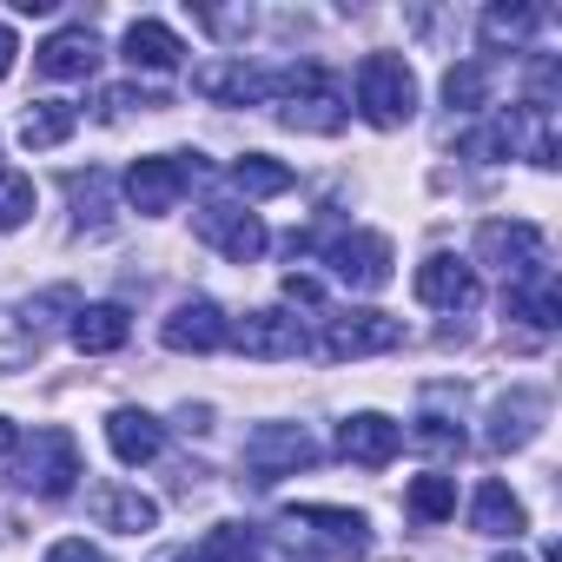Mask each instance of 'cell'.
Returning <instances> with one entry per match:
<instances>
[{"label": "cell", "instance_id": "6da1fadb", "mask_svg": "<svg viewBox=\"0 0 562 562\" xmlns=\"http://www.w3.org/2000/svg\"><path fill=\"white\" fill-rule=\"evenodd\" d=\"M265 100L278 106V126H292V133H345V120H351L345 87L318 60H299L285 74H271V93Z\"/></svg>", "mask_w": 562, "mask_h": 562}, {"label": "cell", "instance_id": "7a4b0ae2", "mask_svg": "<svg viewBox=\"0 0 562 562\" xmlns=\"http://www.w3.org/2000/svg\"><path fill=\"white\" fill-rule=\"evenodd\" d=\"M358 113L378 133H397L417 120V74L404 54H364L358 60Z\"/></svg>", "mask_w": 562, "mask_h": 562}, {"label": "cell", "instance_id": "3957f363", "mask_svg": "<svg viewBox=\"0 0 562 562\" xmlns=\"http://www.w3.org/2000/svg\"><path fill=\"white\" fill-rule=\"evenodd\" d=\"M80 476H87V470H80V443H74V430H60V424L34 430V437L21 443V457H14V483L34 490V496H47V503L74 496Z\"/></svg>", "mask_w": 562, "mask_h": 562}, {"label": "cell", "instance_id": "277c9868", "mask_svg": "<svg viewBox=\"0 0 562 562\" xmlns=\"http://www.w3.org/2000/svg\"><path fill=\"white\" fill-rule=\"evenodd\" d=\"M199 172H205L199 153H153V159H133V166H126V199H133L139 218H166V212H179V199L192 192Z\"/></svg>", "mask_w": 562, "mask_h": 562}, {"label": "cell", "instance_id": "5b68a950", "mask_svg": "<svg viewBox=\"0 0 562 562\" xmlns=\"http://www.w3.org/2000/svg\"><path fill=\"white\" fill-rule=\"evenodd\" d=\"M397 345H404V318L371 312V305H358V312H325V331H318V351H325L331 364L384 358V351H397Z\"/></svg>", "mask_w": 562, "mask_h": 562}, {"label": "cell", "instance_id": "8992f818", "mask_svg": "<svg viewBox=\"0 0 562 562\" xmlns=\"http://www.w3.org/2000/svg\"><path fill=\"white\" fill-rule=\"evenodd\" d=\"M318 463V437L305 424H258L245 437V470L251 483H278V476H299Z\"/></svg>", "mask_w": 562, "mask_h": 562}, {"label": "cell", "instance_id": "52a82bcc", "mask_svg": "<svg viewBox=\"0 0 562 562\" xmlns=\"http://www.w3.org/2000/svg\"><path fill=\"white\" fill-rule=\"evenodd\" d=\"M325 265H331L338 285H351V292H384L397 258H391V238L384 232H338L325 245Z\"/></svg>", "mask_w": 562, "mask_h": 562}, {"label": "cell", "instance_id": "ba28073f", "mask_svg": "<svg viewBox=\"0 0 562 562\" xmlns=\"http://www.w3.org/2000/svg\"><path fill=\"white\" fill-rule=\"evenodd\" d=\"M476 258L496 265L509 285H516V278H529V271L549 265V238H542L529 218H490V225L476 232Z\"/></svg>", "mask_w": 562, "mask_h": 562}, {"label": "cell", "instance_id": "9c48e42d", "mask_svg": "<svg viewBox=\"0 0 562 562\" xmlns=\"http://www.w3.org/2000/svg\"><path fill=\"white\" fill-rule=\"evenodd\" d=\"M285 529H305L338 562H358L371 549V522L358 509H338V503H299V509H285Z\"/></svg>", "mask_w": 562, "mask_h": 562}, {"label": "cell", "instance_id": "30bf717a", "mask_svg": "<svg viewBox=\"0 0 562 562\" xmlns=\"http://www.w3.org/2000/svg\"><path fill=\"white\" fill-rule=\"evenodd\" d=\"M232 345H238L245 358H258V364H285V358H305V351H312L305 325H299L292 312H278V305L245 312V318L232 325Z\"/></svg>", "mask_w": 562, "mask_h": 562}, {"label": "cell", "instance_id": "8fae6325", "mask_svg": "<svg viewBox=\"0 0 562 562\" xmlns=\"http://www.w3.org/2000/svg\"><path fill=\"white\" fill-rule=\"evenodd\" d=\"M159 345H166V351H192V358L225 351V345H232V318H225L212 299H186V305H172V312H166Z\"/></svg>", "mask_w": 562, "mask_h": 562}, {"label": "cell", "instance_id": "7c38bea8", "mask_svg": "<svg viewBox=\"0 0 562 562\" xmlns=\"http://www.w3.org/2000/svg\"><path fill=\"white\" fill-rule=\"evenodd\" d=\"M417 299H424L430 312H476V299H483L476 265H463L457 251H430V258L417 265Z\"/></svg>", "mask_w": 562, "mask_h": 562}, {"label": "cell", "instance_id": "4fadbf2b", "mask_svg": "<svg viewBox=\"0 0 562 562\" xmlns=\"http://www.w3.org/2000/svg\"><path fill=\"white\" fill-rule=\"evenodd\" d=\"M199 238H205L212 251H225L232 265H251V258L271 245V232L258 225V212H251V205H225V199L199 212Z\"/></svg>", "mask_w": 562, "mask_h": 562}, {"label": "cell", "instance_id": "5bb4252c", "mask_svg": "<svg viewBox=\"0 0 562 562\" xmlns=\"http://www.w3.org/2000/svg\"><path fill=\"white\" fill-rule=\"evenodd\" d=\"M542 424H549V397L536 384H516L490 404V450H522V443H536Z\"/></svg>", "mask_w": 562, "mask_h": 562}, {"label": "cell", "instance_id": "9a60e30c", "mask_svg": "<svg viewBox=\"0 0 562 562\" xmlns=\"http://www.w3.org/2000/svg\"><path fill=\"white\" fill-rule=\"evenodd\" d=\"M192 93L212 106H265L271 74H258L245 60H205V67H192Z\"/></svg>", "mask_w": 562, "mask_h": 562}, {"label": "cell", "instance_id": "2e32d148", "mask_svg": "<svg viewBox=\"0 0 562 562\" xmlns=\"http://www.w3.org/2000/svg\"><path fill=\"white\" fill-rule=\"evenodd\" d=\"M338 450H345L351 463H364V470H384V463L404 450V424H391L384 411H351V417L338 424Z\"/></svg>", "mask_w": 562, "mask_h": 562}, {"label": "cell", "instance_id": "e0dca14e", "mask_svg": "<svg viewBox=\"0 0 562 562\" xmlns=\"http://www.w3.org/2000/svg\"><path fill=\"white\" fill-rule=\"evenodd\" d=\"M34 67L47 74V80H93L100 74V34L80 21V27H60V34H47L41 41V54H34Z\"/></svg>", "mask_w": 562, "mask_h": 562}, {"label": "cell", "instance_id": "ac0fdd59", "mask_svg": "<svg viewBox=\"0 0 562 562\" xmlns=\"http://www.w3.org/2000/svg\"><path fill=\"white\" fill-rule=\"evenodd\" d=\"M106 443H113V457L120 463H153L159 450H166V424L153 417V411H133V404H120L113 417H106Z\"/></svg>", "mask_w": 562, "mask_h": 562}, {"label": "cell", "instance_id": "d6986e66", "mask_svg": "<svg viewBox=\"0 0 562 562\" xmlns=\"http://www.w3.org/2000/svg\"><path fill=\"white\" fill-rule=\"evenodd\" d=\"M503 305H509V318H522L529 331H555V325H562V292H555V271L542 265V271L516 278Z\"/></svg>", "mask_w": 562, "mask_h": 562}, {"label": "cell", "instance_id": "ffe728a7", "mask_svg": "<svg viewBox=\"0 0 562 562\" xmlns=\"http://www.w3.org/2000/svg\"><path fill=\"white\" fill-rule=\"evenodd\" d=\"M470 529L476 536H496V542H516L529 529V509H522V496L509 483H483L476 503H470Z\"/></svg>", "mask_w": 562, "mask_h": 562}, {"label": "cell", "instance_id": "44dd1931", "mask_svg": "<svg viewBox=\"0 0 562 562\" xmlns=\"http://www.w3.org/2000/svg\"><path fill=\"white\" fill-rule=\"evenodd\" d=\"M120 54H126L133 67H146V74H172V67L186 60V41H179L166 21H133L126 41H120Z\"/></svg>", "mask_w": 562, "mask_h": 562}, {"label": "cell", "instance_id": "7402d4cb", "mask_svg": "<svg viewBox=\"0 0 562 562\" xmlns=\"http://www.w3.org/2000/svg\"><path fill=\"white\" fill-rule=\"evenodd\" d=\"M67 331H74V345L87 358H106V351H120L133 338V318H126V305H80Z\"/></svg>", "mask_w": 562, "mask_h": 562}, {"label": "cell", "instance_id": "603a6c76", "mask_svg": "<svg viewBox=\"0 0 562 562\" xmlns=\"http://www.w3.org/2000/svg\"><path fill=\"white\" fill-rule=\"evenodd\" d=\"M509 153H522L529 166L555 172V166H562V159H555V113H542V106H516V113H509Z\"/></svg>", "mask_w": 562, "mask_h": 562}, {"label": "cell", "instance_id": "cb8c5ba5", "mask_svg": "<svg viewBox=\"0 0 562 562\" xmlns=\"http://www.w3.org/2000/svg\"><path fill=\"white\" fill-rule=\"evenodd\" d=\"M74 126H80V106H67V100H34L27 120H21V146H27V153H54V146L74 139Z\"/></svg>", "mask_w": 562, "mask_h": 562}, {"label": "cell", "instance_id": "d4e9b609", "mask_svg": "<svg viewBox=\"0 0 562 562\" xmlns=\"http://www.w3.org/2000/svg\"><path fill=\"white\" fill-rule=\"evenodd\" d=\"M67 199H74V225L80 232H106L113 225V179L106 172H74Z\"/></svg>", "mask_w": 562, "mask_h": 562}, {"label": "cell", "instance_id": "484cf974", "mask_svg": "<svg viewBox=\"0 0 562 562\" xmlns=\"http://www.w3.org/2000/svg\"><path fill=\"white\" fill-rule=\"evenodd\" d=\"M476 34H483V54H522L536 34V8H490Z\"/></svg>", "mask_w": 562, "mask_h": 562}, {"label": "cell", "instance_id": "4316f807", "mask_svg": "<svg viewBox=\"0 0 562 562\" xmlns=\"http://www.w3.org/2000/svg\"><path fill=\"white\" fill-rule=\"evenodd\" d=\"M100 522H106V529H126V536H146V529H159V503L120 483V490L100 496Z\"/></svg>", "mask_w": 562, "mask_h": 562}, {"label": "cell", "instance_id": "83f0119b", "mask_svg": "<svg viewBox=\"0 0 562 562\" xmlns=\"http://www.w3.org/2000/svg\"><path fill=\"white\" fill-rule=\"evenodd\" d=\"M232 186L245 199H278V192H292V166H278L265 153H245V159H232Z\"/></svg>", "mask_w": 562, "mask_h": 562}, {"label": "cell", "instance_id": "f1b7e54d", "mask_svg": "<svg viewBox=\"0 0 562 562\" xmlns=\"http://www.w3.org/2000/svg\"><path fill=\"white\" fill-rule=\"evenodd\" d=\"M443 106L450 113H483L490 106V67L483 60H457L443 74Z\"/></svg>", "mask_w": 562, "mask_h": 562}, {"label": "cell", "instance_id": "f546056e", "mask_svg": "<svg viewBox=\"0 0 562 562\" xmlns=\"http://www.w3.org/2000/svg\"><path fill=\"white\" fill-rule=\"evenodd\" d=\"M404 503H411V516H417V522H450V516H457V476L430 470V476H417V483H411V496H404Z\"/></svg>", "mask_w": 562, "mask_h": 562}, {"label": "cell", "instance_id": "4dcf8cb0", "mask_svg": "<svg viewBox=\"0 0 562 562\" xmlns=\"http://www.w3.org/2000/svg\"><path fill=\"white\" fill-rule=\"evenodd\" d=\"M192 555L199 562H258V529L251 522H218Z\"/></svg>", "mask_w": 562, "mask_h": 562}, {"label": "cell", "instance_id": "1f68e13d", "mask_svg": "<svg viewBox=\"0 0 562 562\" xmlns=\"http://www.w3.org/2000/svg\"><path fill=\"white\" fill-rule=\"evenodd\" d=\"M27 218H34V179L0 166V232H21Z\"/></svg>", "mask_w": 562, "mask_h": 562}, {"label": "cell", "instance_id": "d6a6232c", "mask_svg": "<svg viewBox=\"0 0 562 562\" xmlns=\"http://www.w3.org/2000/svg\"><path fill=\"white\" fill-rule=\"evenodd\" d=\"M159 106H172L166 93H153V87H106L100 93V120H126V113H159Z\"/></svg>", "mask_w": 562, "mask_h": 562}, {"label": "cell", "instance_id": "836d02e7", "mask_svg": "<svg viewBox=\"0 0 562 562\" xmlns=\"http://www.w3.org/2000/svg\"><path fill=\"white\" fill-rule=\"evenodd\" d=\"M411 443L430 450V457H463V424H450V417H417Z\"/></svg>", "mask_w": 562, "mask_h": 562}, {"label": "cell", "instance_id": "e575fe53", "mask_svg": "<svg viewBox=\"0 0 562 562\" xmlns=\"http://www.w3.org/2000/svg\"><path fill=\"white\" fill-rule=\"evenodd\" d=\"M34 351H41L34 325H21V318H8V312H0V371H21Z\"/></svg>", "mask_w": 562, "mask_h": 562}, {"label": "cell", "instance_id": "d590c367", "mask_svg": "<svg viewBox=\"0 0 562 562\" xmlns=\"http://www.w3.org/2000/svg\"><path fill=\"white\" fill-rule=\"evenodd\" d=\"M47 562H113L100 542H87V536H60L54 549H47Z\"/></svg>", "mask_w": 562, "mask_h": 562}, {"label": "cell", "instance_id": "8d00e7d4", "mask_svg": "<svg viewBox=\"0 0 562 562\" xmlns=\"http://www.w3.org/2000/svg\"><path fill=\"white\" fill-rule=\"evenodd\" d=\"M285 299H292V305H312V312H318V299H325V292H318V278L292 271V278H285Z\"/></svg>", "mask_w": 562, "mask_h": 562}, {"label": "cell", "instance_id": "74e56055", "mask_svg": "<svg viewBox=\"0 0 562 562\" xmlns=\"http://www.w3.org/2000/svg\"><path fill=\"white\" fill-rule=\"evenodd\" d=\"M14 54H21V41H14V27H0V80L14 74Z\"/></svg>", "mask_w": 562, "mask_h": 562}, {"label": "cell", "instance_id": "f35d334b", "mask_svg": "<svg viewBox=\"0 0 562 562\" xmlns=\"http://www.w3.org/2000/svg\"><path fill=\"white\" fill-rule=\"evenodd\" d=\"M14 443H21V437H14V424L0 417V457H14Z\"/></svg>", "mask_w": 562, "mask_h": 562}, {"label": "cell", "instance_id": "ab89813d", "mask_svg": "<svg viewBox=\"0 0 562 562\" xmlns=\"http://www.w3.org/2000/svg\"><path fill=\"white\" fill-rule=\"evenodd\" d=\"M153 562H199L192 549H166V555H153Z\"/></svg>", "mask_w": 562, "mask_h": 562}, {"label": "cell", "instance_id": "60d3db41", "mask_svg": "<svg viewBox=\"0 0 562 562\" xmlns=\"http://www.w3.org/2000/svg\"><path fill=\"white\" fill-rule=\"evenodd\" d=\"M496 562H522V555H516V549H509V555H496Z\"/></svg>", "mask_w": 562, "mask_h": 562}]
</instances>
